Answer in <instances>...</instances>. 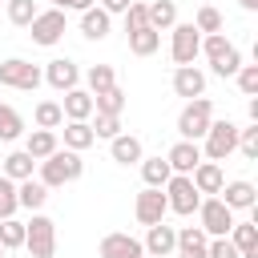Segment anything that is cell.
I'll use <instances>...</instances> for the list:
<instances>
[{
	"label": "cell",
	"instance_id": "obj_1",
	"mask_svg": "<svg viewBox=\"0 0 258 258\" xmlns=\"http://www.w3.org/2000/svg\"><path fill=\"white\" fill-rule=\"evenodd\" d=\"M85 173V161H81V153L77 149H52L44 161H40V177L36 181H44L48 189H60V185H69V181H77Z\"/></svg>",
	"mask_w": 258,
	"mask_h": 258
},
{
	"label": "cell",
	"instance_id": "obj_2",
	"mask_svg": "<svg viewBox=\"0 0 258 258\" xmlns=\"http://www.w3.org/2000/svg\"><path fill=\"white\" fill-rule=\"evenodd\" d=\"M24 250L32 258H52L56 254V222L48 214H32V222H24Z\"/></svg>",
	"mask_w": 258,
	"mask_h": 258
},
{
	"label": "cell",
	"instance_id": "obj_3",
	"mask_svg": "<svg viewBox=\"0 0 258 258\" xmlns=\"http://www.w3.org/2000/svg\"><path fill=\"white\" fill-rule=\"evenodd\" d=\"M210 121H214V105H210V97H194V101L177 113V133H181L185 141H202L206 129H210Z\"/></svg>",
	"mask_w": 258,
	"mask_h": 258
},
{
	"label": "cell",
	"instance_id": "obj_4",
	"mask_svg": "<svg viewBox=\"0 0 258 258\" xmlns=\"http://www.w3.org/2000/svg\"><path fill=\"white\" fill-rule=\"evenodd\" d=\"M40 81H44V73H40L32 60H24V56H8V60L0 64V89H20V93H32Z\"/></svg>",
	"mask_w": 258,
	"mask_h": 258
},
{
	"label": "cell",
	"instance_id": "obj_5",
	"mask_svg": "<svg viewBox=\"0 0 258 258\" xmlns=\"http://www.w3.org/2000/svg\"><path fill=\"white\" fill-rule=\"evenodd\" d=\"M165 206L173 210V214H181V218H189V214H198V202H202V194L194 189V181H189V173H173L165 185Z\"/></svg>",
	"mask_w": 258,
	"mask_h": 258
},
{
	"label": "cell",
	"instance_id": "obj_6",
	"mask_svg": "<svg viewBox=\"0 0 258 258\" xmlns=\"http://www.w3.org/2000/svg\"><path fill=\"white\" fill-rule=\"evenodd\" d=\"M198 222H202V230L210 234V238H226L230 234V226H234V210L222 202V198H202L198 202Z\"/></svg>",
	"mask_w": 258,
	"mask_h": 258
},
{
	"label": "cell",
	"instance_id": "obj_7",
	"mask_svg": "<svg viewBox=\"0 0 258 258\" xmlns=\"http://www.w3.org/2000/svg\"><path fill=\"white\" fill-rule=\"evenodd\" d=\"M202 141H206V161H226L238 149V125L234 121H210Z\"/></svg>",
	"mask_w": 258,
	"mask_h": 258
},
{
	"label": "cell",
	"instance_id": "obj_8",
	"mask_svg": "<svg viewBox=\"0 0 258 258\" xmlns=\"http://www.w3.org/2000/svg\"><path fill=\"white\" fill-rule=\"evenodd\" d=\"M28 36H32V44H44V48H52V44L64 36V8L36 12V16H32V24H28Z\"/></svg>",
	"mask_w": 258,
	"mask_h": 258
},
{
	"label": "cell",
	"instance_id": "obj_9",
	"mask_svg": "<svg viewBox=\"0 0 258 258\" xmlns=\"http://www.w3.org/2000/svg\"><path fill=\"white\" fill-rule=\"evenodd\" d=\"M198 52H202V32L194 28V20L189 24H173V32H169V56H173V64H194Z\"/></svg>",
	"mask_w": 258,
	"mask_h": 258
},
{
	"label": "cell",
	"instance_id": "obj_10",
	"mask_svg": "<svg viewBox=\"0 0 258 258\" xmlns=\"http://www.w3.org/2000/svg\"><path fill=\"white\" fill-rule=\"evenodd\" d=\"M133 214H137V222H141V226L165 222V214H169V206H165V189L145 185V189L137 194V202H133Z\"/></svg>",
	"mask_w": 258,
	"mask_h": 258
},
{
	"label": "cell",
	"instance_id": "obj_11",
	"mask_svg": "<svg viewBox=\"0 0 258 258\" xmlns=\"http://www.w3.org/2000/svg\"><path fill=\"white\" fill-rule=\"evenodd\" d=\"M97 254H101V258H141V254H145V246H141V238L113 230V234H105V238H101Z\"/></svg>",
	"mask_w": 258,
	"mask_h": 258
},
{
	"label": "cell",
	"instance_id": "obj_12",
	"mask_svg": "<svg viewBox=\"0 0 258 258\" xmlns=\"http://www.w3.org/2000/svg\"><path fill=\"white\" fill-rule=\"evenodd\" d=\"M44 81H48L56 93H69V89H77V81H81V69H77V60H69V56H56V60H48V64H44Z\"/></svg>",
	"mask_w": 258,
	"mask_h": 258
},
{
	"label": "cell",
	"instance_id": "obj_13",
	"mask_svg": "<svg viewBox=\"0 0 258 258\" xmlns=\"http://www.w3.org/2000/svg\"><path fill=\"white\" fill-rule=\"evenodd\" d=\"M141 246H145V254H149V258H169V254L177 250V230H173V226H165V222H153Z\"/></svg>",
	"mask_w": 258,
	"mask_h": 258
},
{
	"label": "cell",
	"instance_id": "obj_14",
	"mask_svg": "<svg viewBox=\"0 0 258 258\" xmlns=\"http://www.w3.org/2000/svg\"><path fill=\"white\" fill-rule=\"evenodd\" d=\"M173 93L194 101V97H206V73L194 69V64H177L173 69Z\"/></svg>",
	"mask_w": 258,
	"mask_h": 258
},
{
	"label": "cell",
	"instance_id": "obj_15",
	"mask_svg": "<svg viewBox=\"0 0 258 258\" xmlns=\"http://www.w3.org/2000/svg\"><path fill=\"white\" fill-rule=\"evenodd\" d=\"M189 181H194V189H198V194H218V189H222V181H226L222 161H198V165L189 169Z\"/></svg>",
	"mask_w": 258,
	"mask_h": 258
},
{
	"label": "cell",
	"instance_id": "obj_16",
	"mask_svg": "<svg viewBox=\"0 0 258 258\" xmlns=\"http://www.w3.org/2000/svg\"><path fill=\"white\" fill-rule=\"evenodd\" d=\"M222 202L230 206V210H254L258 206V189H254V181H222Z\"/></svg>",
	"mask_w": 258,
	"mask_h": 258
},
{
	"label": "cell",
	"instance_id": "obj_17",
	"mask_svg": "<svg viewBox=\"0 0 258 258\" xmlns=\"http://www.w3.org/2000/svg\"><path fill=\"white\" fill-rule=\"evenodd\" d=\"M109 153H113L117 165H137V161L145 157V149H141V141H137L133 133H117V137H109Z\"/></svg>",
	"mask_w": 258,
	"mask_h": 258
},
{
	"label": "cell",
	"instance_id": "obj_18",
	"mask_svg": "<svg viewBox=\"0 0 258 258\" xmlns=\"http://www.w3.org/2000/svg\"><path fill=\"white\" fill-rule=\"evenodd\" d=\"M165 161H169V169L173 173H189L198 161H202V149H198V141H177V145H169V153H165Z\"/></svg>",
	"mask_w": 258,
	"mask_h": 258
},
{
	"label": "cell",
	"instance_id": "obj_19",
	"mask_svg": "<svg viewBox=\"0 0 258 258\" xmlns=\"http://www.w3.org/2000/svg\"><path fill=\"white\" fill-rule=\"evenodd\" d=\"M206 242H210V234L202 230V226H185V230H177V258H206Z\"/></svg>",
	"mask_w": 258,
	"mask_h": 258
},
{
	"label": "cell",
	"instance_id": "obj_20",
	"mask_svg": "<svg viewBox=\"0 0 258 258\" xmlns=\"http://www.w3.org/2000/svg\"><path fill=\"white\" fill-rule=\"evenodd\" d=\"M60 113L69 121H89L93 117V93L89 89H69L64 101H60Z\"/></svg>",
	"mask_w": 258,
	"mask_h": 258
},
{
	"label": "cell",
	"instance_id": "obj_21",
	"mask_svg": "<svg viewBox=\"0 0 258 258\" xmlns=\"http://www.w3.org/2000/svg\"><path fill=\"white\" fill-rule=\"evenodd\" d=\"M109 28H113V16H109L105 8H97V4H93V8H85V12H81V32H85L89 40H105V36H109Z\"/></svg>",
	"mask_w": 258,
	"mask_h": 258
},
{
	"label": "cell",
	"instance_id": "obj_22",
	"mask_svg": "<svg viewBox=\"0 0 258 258\" xmlns=\"http://www.w3.org/2000/svg\"><path fill=\"white\" fill-rule=\"evenodd\" d=\"M226 238L238 246L242 258H258V226H254V222H234Z\"/></svg>",
	"mask_w": 258,
	"mask_h": 258
},
{
	"label": "cell",
	"instance_id": "obj_23",
	"mask_svg": "<svg viewBox=\"0 0 258 258\" xmlns=\"http://www.w3.org/2000/svg\"><path fill=\"white\" fill-rule=\"evenodd\" d=\"M16 202H20V210H32V214H36V210L48 202V185L24 177V181H16Z\"/></svg>",
	"mask_w": 258,
	"mask_h": 258
},
{
	"label": "cell",
	"instance_id": "obj_24",
	"mask_svg": "<svg viewBox=\"0 0 258 258\" xmlns=\"http://www.w3.org/2000/svg\"><path fill=\"white\" fill-rule=\"evenodd\" d=\"M56 145H60V141H56V129H32L28 141H24V153H28L32 161H44Z\"/></svg>",
	"mask_w": 258,
	"mask_h": 258
},
{
	"label": "cell",
	"instance_id": "obj_25",
	"mask_svg": "<svg viewBox=\"0 0 258 258\" xmlns=\"http://www.w3.org/2000/svg\"><path fill=\"white\" fill-rule=\"evenodd\" d=\"M157 44H161V32L157 28H137V32H129V52L133 56H153L157 52Z\"/></svg>",
	"mask_w": 258,
	"mask_h": 258
},
{
	"label": "cell",
	"instance_id": "obj_26",
	"mask_svg": "<svg viewBox=\"0 0 258 258\" xmlns=\"http://www.w3.org/2000/svg\"><path fill=\"white\" fill-rule=\"evenodd\" d=\"M149 8V28H173L177 24V4L173 0H153V4H145Z\"/></svg>",
	"mask_w": 258,
	"mask_h": 258
},
{
	"label": "cell",
	"instance_id": "obj_27",
	"mask_svg": "<svg viewBox=\"0 0 258 258\" xmlns=\"http://www.w3.org/2000/svg\"><path fill=\"white\" fill-rule=\"evenodd\" d=\"M93 113H109V117H121L125 113V93L113 85L105 93H93Z\"/></svg>",
	"mask_w": 258,
	"mask_h": 258
},
{
	"label": "cell",
	"instance_id": "obj_28",
	"mask_svg": "<svg viewBox=\"0 0 258 258\" xmlns=\"http://www.w3.org/2000/svg\"><path fill=\"white\" fill-rule=\"evenodd\" d=\"M93 141H97V137H93L89 121H69V125H64V149H77V153H85Z\"/></svg>",
	"mask_w": 258,
	"mask_h": 258
},
{
	"label": "cell",
	"instance_id": "obj_29",
	"mask_svg": "<svg viewBox=\"0 0 258 258\" xmlns=\"http://www.w3.org/2000/svg\"><path fill=\"white\" fill-rule=\"evenodd\" d=\"M32 165H36V161H32L24 149H16V153H8V157H4L0 173H4V177H12V181H24V177H32Z\"/></svg>",
	"mask_w": 258,
	"mask_h": 258
},
{
	"label": "cell",
	"instance_id": "obj_30",
	"mask_svg": "<svg viewBox=\"0 0 258 258\" xmlns=\"http://www.w3.org/2000/svg\"><path fill=\"white\" fill-rule=\"evenodd\" d=\"M141 177H145V185H165L169 177H173V169H169V161L165 157H141Z\"/></svg>",
	"mask_w": 258,
	"mask_h": 258
},
{
	"label": "cell",
	"instance_id": "obj_31",
	"mask_svg": "<svg viewBox=\"0 0 258 258\" xmlns=\"http://www.w3.org/2000/svg\"><path fill=\"white\" fill-rule=\"evenodd\" d=\"M32 121H36V129H60V125H64V113H60L56 101H40V105L32 109Z\"/></svg>",
	"mask_w": 258,
	"mask_h": 258
},
{
	"label": "cell",
	"instance_id": "obj_32",
	"mask_svg": "<svg viewBox=\"0 0 258 258\" xmlns=\"http://www.w3.org/2000/svg\"><path fill=\"white\" fill-rule=\"evenodd\" d=\"M4 8H8V20H12L16 28H28V24H32V16L40 12V8H36V0H4Z\"/></svg>",
	"mask_w": 258,
	"mask_h": 258
},
{
	"label": "cell",
	"instance_id": "obj_33",
	"mask_svg": "<svg viewBox=\"0 0 258 258\" xmlns=\"http://www.w3.org/2000/svg\"><path fill=\"white\" fill-rule=\"evenodd\" d=\"M24 133V117L12 105H0V141H16Z\"/></svg>",
	"mask_w": 258,
	"mask_h": 258
},
{
	"label": "cell",
	"instance_id": "obj_34",
	"mask_svg": "<svg viewBox=\"0 0 258 258\" xmlns=\"http://www.w3.org/2000/svg\"><path fill=\"white\" fill-rule=\"evenodd\" d=\"M85 81H89V93H105L117 85V73H113V64H93L85 73Z\"/></svg>",
	"mask_w": 258,
	"mask_h": 258
},
{
	"label": "cell",
	"instance_id": "obj_35",
	"mask_svg": "<svg viewBox=\"0 0 258 258\" xmlns=\"http://www.w3.org/2000/svg\"><path fill=\"white\" fill-rule=\"evenodd\" d=\"M0 246H4V250H20V246H24V222L0 218Z\"/></svg>",
	"mask_w": 258,
	"mask_h": 258
},
{
	"label": "cell",
	"instance_id": "obj_36",
	"mask_svg": "<svg viewBox=\"0 0 258 258\" xmlns=\"http://www.w3.org/2000/svg\"><path fill=\"white\" fill-rule=\"evenodd\" d=\"M194 28L206 36V32H222V12L214 8V4H202L198 8V16H194Z\"/></svg>",
	"mask_w": 258,
	"mask_h": 258
},
{
	"label": "cell",
	"instance_id": "obj_37",
	"mask_svg": "<svg viewBox=\"0 0 258 258\" xmlns=\"http://www.w3.org/2000/svg\"><path fill=\"white\" fill-rule=\"evenodd\" d=\"M16 210H20V202H16V181L0 173V218H12Z\"/></svg>",
	"mask_w": 258,
	"mask_h": 258
},
{
	"label": "cell",
	"instance_id": "obj_38",
	"mask_svg": "<svg viewBox=\"0 0 258 258\" xmlns=\"http://www.w3.org/2000/svg\"><path fill=\"white\" fill-rule=\"evenodd\" d=\"M210 64H214V73H218V77H234V73L242 69V52H238V48L230 44V48H226V52H222L218 60H210Z\"/></svg>",
	"mask_w": 258,
	"mask_h": 258
},
{
	"label": "cell",
	"instance_id": "obj_39",
	"mask_svg": "<svg viewBox=\"0 0 258 258\" xmlns=\"http://www.w3.org/2000/svg\"><path fill=\"white\" fill-rule=\"evenodd\" d=\"M149 24V8L141 4V0H133L129 8H125V32H137V28H145Z\"/></svg>",
	"mask_w": 258,
	"mask_h": 258
},
{
	"label": "cell",
	"instance_id": "obj_40",
	"mask_svg": "<svg viewBox=\"0 0 258 258\" xmlns=\"http://www.w3.org/2000/svg\"><path fill=\"white\" fill-rule=\"evenodd\" d=\"M234 77H238V89H242L246 97H258V64H242Z\"/></svg>",
	"mask_w": 258,
	"mask_h": 258
},
{
	"label": "cell",
	"instance_id": "obj_41",
	"mask_svg": "<svg viewBox=\"0 0 258 258\" xmlns=\"http://www.w3.org/2000/svg\"><path fill=\"white\" fill-rule=\"evenodd\" d=\"M93 137H117L121 133V117H109V113H97V121L89 125Z\"/></svg>",
	"mask_w": 258,
	"mask_h": 258
},
{
	"label": "cell",
	"instance_id": "obj_42",
	"mask_svg": "<svg viewBox=\"0 0 258 258\" xmlns=\"http://www.w3.org/2000/svg\"><path fill=\"white\" fill-rule=\"evenodd\" d=\"M238 149H242V157H258V121L250 125V129H238Z\"/></svg>",
	"mask_w": 258,
	"mask_h": 258
},
{
	"label": "cell",
	"instance_id": "obj_43",
	"mask_svg": "<svg viewBox=\"0 0 258 258\" xmlns=\"http://www.w3.org/2000/svg\"><path fill=\"white\" fill-rule=\"evenodd\" d=\"M206 258H242V254H238V246L230 238H210L206 242Z\"/></svg>",
	"mask_w": 258,
	"mask_h": 258
},
{
	"label": "cell",
	"instance_id": "obj_44",
	"mask_svg": "<svg viewBox=\"0 0 258 258\" xmlns=\"http://www.w3.org/2000/svg\"><path fill=\"white\" fill-rule=\"evenodd\" d=\"M226 48H230V40H226L222 32H206V36H202V52H206L210 60H218Z\"/></svg>",
	"mask_w": 258,
	"mask_h": 258
},
{
	"label": "cell",
	"instance_id": "obj_45",
	"mask_svg": "<svg viewBox=\"0 0 258 258\" xmlns=\"http://www.w3.org/2000/svg\"><path fill=\"white\" fill-rule=\"evenodd\" d=\"M129 4H133V0H101V8H105L109 16H117V12L125 16V8H129Z\"/></svg>",
	"mask_w": 258,
	"mask_h": 258
},
{
	"label": "cell",
	"instance_id": "obj_46",
	"mask_svg": "<svg viewBox=\"0 0 258 258\" xmlns=\"http://www.w3.org/2000/svg\"><path fill=\"white\" fill-rule=\"evenodd\" d=\"M64 8H73V12H85V8H93V0H64Z\"/></svg>",
	"mask_w": 258,
	"mask_h": 258
},
{
	"label": "cell",
	"instance_id": "obj_47",
	"mask_svg": "<svg viewBox=\"0 0 258 258\" xmlns=\"http://www.w3.org/2000/svg\"><path fill=\"white\" fill-rule=\"evenodd\" d=\"M238 8H246V12H258V0H238Z\"/></svg>",
	"mask_w": 258,
	"mask_h": 258
},
{
	"label": "cell",
	"instance_id": "obj_48",
	"mask_svg": "<svg viewBox=\"0 0 258 258\" xmlns=\"http://www.w3.org/2000/svg\"><path fill=\"white\" fill-rule=\"evenodd\" d=\"M52 4H56V8H64V0H52Z\"/></svg>",
	"mask_w": 258,
	"mask_h": 258
},
{
	"label": "cell",
	"instance_id": "obj_49",
	"mask_svg": "<svg viewBox=\"0 0 258 258\" xmlns=\"http://www.w3.org/2000/svg\"><path fill=\"white\" fill-rule=\"evenodd\" d=\"M0 258H4V246H0Z\"/></svg>",
	"mask_w": 258,
	"mask_h": 258
},
{
	"label": "cell",
	"instance_id": "obj_50",
	"mask_svg": "<svg viewBox=\"0 0 258 258\" xmlns=\"http://www.w3.org/2000/svg\"><path fill=\"white\" fill-rule=\"evenodd\" d=\"M141 258H149V254H141Z\"/></svg>",
	"mask_w": 258,
	"mask_h": 258
},
{
	"label": "cell",
	"instance_id": "obj_51",
	"mask_svg": "<svg viewBox=\"0 0 258 258\" xmlns=\"http://www.w3.org/2000/svg\"><path fill=\"white\" fill-rule=\"evenodd\" d=\"M0 4H4V0H0Z\"/></svg>",
	"mask_w": 258,
	"mask_h": 258
}]
</instances>
